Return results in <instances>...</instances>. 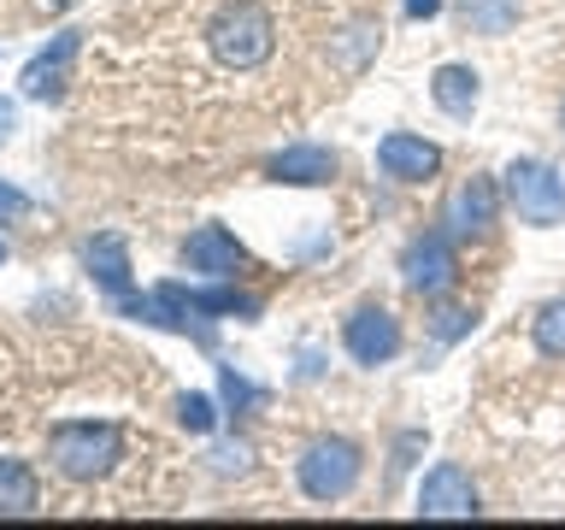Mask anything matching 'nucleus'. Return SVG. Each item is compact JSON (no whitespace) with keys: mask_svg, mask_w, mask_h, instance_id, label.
<instances>
[{"mask_svg":"<svg viewBox=\"0 0 565 530\" xmlns=\"http://www.w3.org/2000/svg\"><path fill=\"white\" fill-rule=\"evenodd\" d=\"M401 283H406L413 295H424V300H436V295L454 289V283H459V254H454V236H448V230H424V236L406 242Z\"/></svg>","mask_w":565,"mask_h":530,"instance_id":"5","label":"nucleus"},{"mask_svg":"<svg viewBox=\"0 0 565 530\" xmlns=\"http://www.w3.org/2000/svg\"><path fill=\"white\" fill-rule=\"evenodd\" d=\"M459 18L477 35H507L519 24V0H459Z\"/></svg>","mask_w":565,"mask_h":530,"instance_id":"16","label":"nucleus"},{"mask_svg":"<svg viewBox=\"0 0 565 530\" xmlns=\"http://www.w3.org/2000/svg\"><path fill=\"white\" fill-rule=\"evenodd\" d=\"M12 124H18V106H12L7 95H0V141H7V136H12Z\"/></svg>","mask_w":565,"mask_h":530,"instance_id":"24","label":"nucleus"},{"mask_svg":"<svg viewBox=\"0 0 565 530\" xmlns=\"http://www.w3.org/2000/svg\"><path fill=\"white\" fill-rule=\"evenodd\" d=\"M83 265L95 277V289H106L113 300H130L136 295V277H130V242L118 230H100V236L83 242Z\"/></svg>","mask_w":565,"mask_h":530,"instance_id":"12","label":"nucleus"},{"mask_svg":"<svg viewBox=\"0 0 565 530\" xmlns=\"http://www.w3.org/2000/svg\"><path fill=\"white\" fill-rule=\"evenodd\" d=\"M265 177L271 183H295V189H324L335 177V153L318 148V141H295V148L265 159Z\"/></svg>","mask_w":565,"mask_h":530,"instance_id":"13","label":"nucleus"},{"mask_svg":"<svg viewBox=\"0 0 565 530\" xmlns=\"http://www.w3.org/2000/svg\"><path fill=\"white\" fill-rule=\"evenodd\" d=\"M360 471H365V454H360V442H348V436H318L295 466L307 501H342V495H353V484H360Z\"/></svg>","mask_w":565,"mask_h":530,"instance_id":"3","label":"nucleus"},{"mask_svg":"<svg viewBox=\"0 0 565 530\" xmlns=\"http://www.w3.org/2000/svg\"><path fill=\"white\" fill-rule=\"evenodd\" d=\"M342 348L360 365H388L401 353V318L388 307H377V300H371V307H353L348 325H342Z\"/></svg>","mask_w":565,"mask_h":530,"instance_id":"7","label":"nucleus"},{"mask_svg":"<svg viewBox=\"0 0 565 530\" xmlns=\"http://www.w3.org/2000/svg\"><path fill=\"white\" fill-rule=\"evenodd\" d=\"M47 459L71 484H95L124 459V431L106 418H65L47 431Z\"/></svg>","mask_w":565,"mask_h":530,"instance_id":"1","label":"nucleus"},{"mask_svg":"<svg viewBox=\"0 0 565 530\" xmlns=\"http://www.w3.org/2000/svg\"><path fill=\"white\" fill-rule=\"evenodd\" d=\"M530 342H536V353H547V360H565V295L536 307V318H530Z\"/></svg>","mask_w":565,"mask_h":530,"instance_id":"17","label":"nucleus"},{"mask_svg":"<svg viewBox=\"0 0 565 530\" xmlns=\"http://www.w3.org/2000/svg\"><path fill=\"white\" fill-rule=\"evenodd\" d=\"M448 0H406V18H436Z\"/></svg>","mask_w":565,"mask_h":530,"instance_id":"23","label":"nucleus"},{"mask_svg":"<svg viewBox=\"0 0 565 530\" xmlns=\"http://www.w3.org/2000/svg\"><path fill=\"white\" fill-rule=\"evenodd\" d=\"M18 212H30V201H24V189L0 183V219H18Z\"/></svg>","mask_w":565,"mask_h":530,"instance_id":"22","label":"nucleus"},{"mask_svg":"<svg viewBox=\"0 0 565 530\" xmlns=\"http://www.w3.org/2000/svg\"><path fill=\"white\" fill-rule=\"evenodd\" d=\"M559 124H565V106H559Z\"/></svg>","mask_w":565,"mask_h":530,"instance_id":"26","label":"nucleus"},{"mask_svg":"<svg viewBox=\"0 0 565 530\" xmlns=\"http://www.w3.org/2000/svg\"><path fill=\"white\" fill-rule=\"evenodd\" d=\"M77 53H83V30H60V35H53V42L24 65L18 95H24V100H60V95H65V77H71V60H77Z\"/></svg>","mask_w":565,"mask_h":530,"instance_id":"10","label":"nucleus"},{"mask_svg":"<svg viewBox=\"0 0 565 530\" xmlns=\"http://www.w3.org/2000/svg\"><path fill=\"white\" fill-rule=\"evenodd\" d=\"M430 95H436V106H441L448 118H471L483 88H477V71H471V65H436Z\"/></svg>","mask_w":565,"mask_h":530,"instance_id":"15","label":"nucleus"},{"mask_svg":"<svg viewBox=\"0 0 565 530\" xmlns=\"http://www.w3.org/2000/svg\"><path fill=\"white\" fill-rule=\"evenodd\" d=\"M177 418H183V431L206 436L218 424V406H212V395H177Z\"/></svg>","mask_w":565,"mask_h":530,"instance_id":"18","label":"nucleus"},{"mask_svg":"<svg viewBox=\"0 0 565 530\" xmlns=\"http://www.w3.org/2000/svg\"><path fill=\"white\" fill-rule=\"evenodd\" d=\"M507 201L524 224L554 230V224H565V177L547 166V159H512L507 166Z\"/></svg>","mask_w":565,"mask_h":530,"instance_id":"4","label":"nucleus"},{"mask_svg":"<svg viewBox=\"0 0 565 530\" xmlns=\"http://www.w3.org/2000/svg\"><path fill=\"white\" fill-rule=\"evenodd\" d=\"M477 512H483V495H477L466 466L441 459V466L424 471V484H418V519H477Z\"/></svg>","mask_w":565,"mask_h":530,"instance_id":"6","label":"nucleus"},{"mask_svg":"<svg viewBox=\"0 0 565 530\" xmlns=\"http://www.w3.org/2000/svg\"><path fill=\"white\" fill-rule=\"evenodd\" d=\"M0 265H7V242H0Z\"/></svg>","mask_w":565,"mask_h":530,"instance_id":"25","label":"nucleus"},{"mask_svg":"<svg viewBox=\"0 0 565 530\" xmlns=\"http://www.w3.org/2000/svg\"><path fill=\"white\" fill-rule=\"evenodd\" d=\"M377 42H383V30L360 24V30H348V42H342V53H335V60H342V71H360L371 53H377Z\"/></svg>","mask_w":565,"mask_h":530,"instance_id":"19","label":"nucleus"},{"mask_svg":"<svg viewBox=\"0 0 565 530\" xmlns=\"http://www.w3.org/2000/svg\"><path fill=\"white\" fill-rule=\"evenodd\" d=\"M494 212H501V189H494L489 177H466V183L448 194V206H441V230H448L454 242H477L494 230Z\"/></svg>","mask_w":565,"mask_h":530,"instance_id":"8","label":"nucleus"},{"mask_svg":"<svg viewBox=\"0 0 565 530\" xmlns=\"http://www.w3.org/2000/svg\"><path fill=\"white\" fill-rule=\"evenodd\" d=\"M377 166L395 177V183H430V177L441 171V148L413 136V130H388L377 141Z\"/></svg>","mask_w":565,"mask_h":530,"instance_id":"11","label":"nucleus"},{"mask_svg":"<svg viewBox=\"0 0 565 530\" xmlns=\"http://www.w3.org/2000/svg\"><path fill=\"white\" fill-rule=\"evenodd\" d=\"M218 389H224V401H230V406H254V401H259V389L247 383L236 365H218Z\"/></svg>","mask_w":565,"mask_h":530,"instance_id":"21","label":"nucleus"},{"mask_svg":"<svg viewBox=\"0 0 565 530\" xmlns=\"http://www.w3.org/2000/svg\"><path fill=\"white\" fill-rule=\"evenodd\" d=\"M35 507H42V477H35L24 459L0 454V519H24Z\"/></svg>","mask_w":565,"mask_h":530,"instance_id":"14","label":"nucleus"},{"mask_svg":"<svg viewBox=\"0 0 565 530\" xmlns=\"http://www.w3.org/2000/svg\"><path fill=\"white\" fill-rule=\"evenodd\" d=\"M206 47H212V60L230 65V71H259L277 53V24L259 0H230V7L212 12Z\"/></svg>","mask_w":565,"mask_h":530,"instance_id":"2","label":"nucleus"},{"mask_svg":"<svg viewBox=\"0 0 565 530\" xmlns=\"http://www.w3.org/2000/svg\"><path fill=\"white\" fill-rule=\"evenodd\" d=\"M471 325H477V312H471V307H436V312H430L436 342H459V336H466Z\"/></svg>","mask_w":565,"mask_h":530,"instance_id":"20","label":"nucleus"},{"mask_svg":"<svg viewBox=\"0 0 565 530\" xmlns=\"http://www.w3.org/2000/svg\"><path fill=\"white\" fill-rule=\"evenodd\" d=\"M183 265L206 283H230L236 272H247V247L230 236L224 224H201V230H189V242H183Z\"/></svg>","mask_w":565,"mask_h":530,"instance_id":"9","label":"nucleus"}]
</instances>
